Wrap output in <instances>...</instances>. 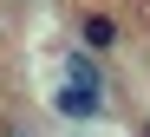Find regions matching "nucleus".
<instances>
[{
    "mask_svg": "<svg viewBox=\"0 0 150 137\" xmlns=\"http://www.w3.org/2000/svg\"><path fill=\"white\" fill-rule=\"evenodd\" d=\"M117 39H124V33H117L111 13H98V7L79 13V46H85V52H117Z\"/></svg>",
    "mask_w": 150,
    "mask_h": 137,
    "instance_id": "1",
    "label": "nucleus"
},
{
    "mask_svg": "<svg viewBox=\"0 0 150 137\" xmlns=\"http://www.w3.org/2000/svg\"><path fill=\"white\" fill-rule=\"evenodd\" d=\"M52 111L59 118H98V85H72L65 78V85L52 92Z\"/></svg>",
    "mask_w": 150,
    "mask_h": 137,
    "instance_id": "2",
    "label": "nucleus"
},
{
    "mask_svg": "<svg viewBox=\"0 0 150 137\" xmlns=\"http://www.w3.org/2000/svg\"><path fill=\"white\" fill-rule=\"evenodd\" d=\"M65 78H72V85H98V59H91V52H72V59H65Z\"/></svg>",
    "mask_w": 150,
    "mask_h": 137,
    "instance_id": "3",
    "label": "nucleus"
},
{
    "mask_svg": "<svg viewBox=\"0 0 150 137\" xmlns=\"http://www.w3.org/2000/svg\"><path fill=\"white\" fill-rule=\"evenodd\" d=\"M137 137H150V118H144V124H137Z\"/></svg>",
    "mask_w": 150,
    "mask_h": 137,
    "instance_id": "4",
    "label": "nucleus"
}]
</instances>
